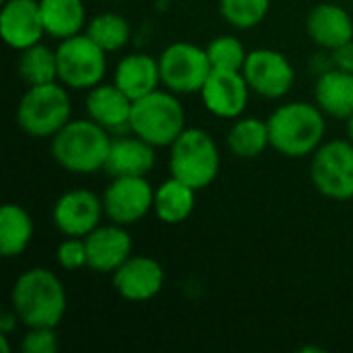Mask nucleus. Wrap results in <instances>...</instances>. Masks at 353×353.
I'll use <instances>...</instances> for the list:
<instances>
[{"label": "nucleus", "instance_id": "nucleus-11", "mask_svg": "<svg viewBox=\"0 0 353 353\" xmlns=\"http://www.w3.org/2000/svg\"><path fill=\"white\" fill-rule=\"evenodd\" d=\"M242 74L246 77L250 91L265 99L285 97L296 83L294 64L283 52L273 48L250 50Z\"/></svg>", "mask_w": 353, "mask_h": 353}, {"label": "nucleus", "instance_id": "nucleus-3", "mask_svg": "<svg viewBox=\"0 0 353 353\" xmlns=\"http://www.w3.org/2000/svg\"><path fill=\"white\" fill-rule=\"evenodd\" d=\"M110 147L112 132L91 118H70L50 139L54 161L70 174H95L103 170Z\"/></svg>", "mask_w": 353, "mask_h": 353}, {"label": "nucleus", "instance_id": "nucleus-16", "mask_svg": "<svg viewBox=\"0 0 353 353\" xmlns=\"http://www.w3.org/2000/svg\"><path fill=\"white\" fill-rule=\"evenodd\" d=\"M87 267L95 273H114L132 256V238L124 225L101 223L85 236Z\"/></svg>", "mask_w": 353, "mask_h": 353}, {"label": "nucleus", "instance_id": "nucleus-17", "mask_svg": "<svg viewBox=\"0 0 353 353\" xmlns=\"http://www.w3.org/2000/svg\"><path fill=\"white\" fill-rule=\"evenodd\" d=\"M132 99L116 83H99L87 91L85 110L87 118L103 126L108 132L130 130Z\"/></svg>", "mask_w": 353, "mask_h": 353}, {"label": "nucleus", "instance_id": "nucleus-32", "mask_svg": "<svg viewBox=\"0 0 353 353\" xmlns=\"http://www.w3.org/2000/svg\"><path fill=\"white\" fill-rule=\"evenodd\" d=\"M331 60H333V68L345 70V72H353V39L331 50Z\"/></svg>", "mask_w": 353, "mask_h": 353}, {"label": "nucleus", "instance_id": "nucleus-28", "mask_svg": "<svg viewBox=\"0 0 353 353\" xmlns=\"http://www.w3.org/2000/svg\"><path fill=\"white\" fill-rule=\"evenodd\" d=\"M271 10V0H219V12L228 25L240 31L259 27Z\"/></svg>", "mask_w": 353, "mask_h": 353}, {"label": "nucleus", "instance_id": "nucleus-33", "mask_svg": "<svg viewBox=\"0 0 353 353\" xmlns=\"http://www.w3.org/2000/svg\"><path fill=\"white\" fill-rule=\"evenodd\" d=\"M19 316H17V312L10 308V310H6V312H2V316H0V333H6V335H10L17 327H19Z\"/></svg>", "mask_w": 353, "mask_h": 353}, {"label": "nucleus", "instance_id": "nucleus-9", "mask_svg": "<svg viewBox=\"0 0 353 353\" xmlns=\"http://www.w3.org/2000/svg\"><path fill=\"white\" fill-rule=\"evenodd\" d=\"M310 180L316 192L333 201L353 199V143L350 139L325 141L310 163Z\"/></svg>", "mask_w": 353, "mask_h": 353}, {"label": "nucleus", "instance_id": "nucleus-30", "mask_svg": "<svg viewBox=\"0 0 353 353\" xmlns=\"http://www.w3.org/2000/svg\"><path fill=\"white\" fill-rule=\"evenodd\" d=\"M56 261H58L60 269H64V271H79V269L87 267L85 238L64 236V240L56 248Z\"/></svg>", "mask_w": 353, "mask_h": 353}, {"label": "nucleus", "instance_id": "nucleus-13", "mask_svg": "<svg viewBox=\"0 0 353 353\" xmlns=\"http://www.w3.org/2000/svg\"><path fill=\"white\" fill-rule=\"evenodd\" d=\"M250 93V85L242 70L213 68L201 89V99L209 114L223 120H236L246 112Z\"/></svg>", "mask_w": 353, "mask_h": 353}, {"label": "nucleus", "instance_id": "nucleus-10", "mask_svg": "<svg viewBox=\"0 0 353 353\" xmlns=\"http://www.w3.org/2000/svg\"><path fill=\"white\" fill-rule=\"evenodd\" d=\"M155 188L147 176H116L105 186L101 201L105 217L118 225H134L153 211Z\"/></svg>", "mask_w": 353, "mask_h": 353}, {"label": "nucleus", "instance_id": "nucleus-22", "mask_svg": "<svg viewBox=\"0 0 353 353\" xmlns=\"http://www.w3.org/2000/svg\"><path fill=\"white\" fill-rule=\"evenodd\" d=\"M196 192L190 184L170 176L155 188L153 199V213L165 225H180L184 223L196 205Z\"/></svg>", "mask_w": 353, "mask_h": 353}, {"label": "nucleus", "instance_id": "nucleus-2", "mask_svg": "<svg viewBox=\"0 0 353 353\" xmlns=\"http://www.w3.org/2000/svg\"><path fill=\"white\" fill-rule=\"evenodd\" d=\"M271 149L290 159L312 155L327 134V114L310 101H290L267 118Z\"/></svg>", "mask_w": 353, "mask_h": 353}, {"label": "nucleus", "instance_id": "nucleus-25", "mask_svg": "<svg viewBox=\"0 0 353 353\" xmlns=\"http://www.w3.org/2000/svg\"><path fill=\"white\" fill-rule=\"evenodd\" d=\"M33 240V219L21 205L6 203L0 209V254L4 259L21 256Z\"/></svg>", "mask_w": 353, "mask_h": 353}, {"label": "nucleus", "instance_id": "nucleus-24", "mask_svg": "<svg viewBox=\"0 0 353 353\" xmlns=\"http://www.w3.org/2000/svg\"><path fill=\"white\" fill-rule=\"evenodd\" d=\"M225 143L238 159H254L271 147L269 124L256 116H240L228 130Z\"/></svg>", "mask_w": 353, "mask_h": 353}, {"label": "nucleus", "instance_id": "nucleus-35", "mask_svg": "<svg viewBox=\"0 0 353 353\" xmlns=\"http://www.w3.org/2000/svg\"><path fill=\"white\" fill-rule=\"evenodd\" d=\"M347 139L353 143V114L347 118Z\"/></svg>", "mask_w": 353, "mask_h": 353}, {"label": "nucleus", "instance_id": "nucleus-21", "mask_svg": "<svg viewBox=\"0 0 353 353\" xmlns=\"http://www.w3.org/2000/svg\"><path fill=\"white\" fill-rule=\"evenodd\" d=\"M314 103L331 118L347 120L353 114V72L329 68L314 83Z\"/></svg>", "mask_w": 353, "mask_h": 353}, {"label": "nucleus", "instance_id": "nucleus-5", "mask_svg": "<svg viewBox=\"0 0 353 353\" xmlns=\"http://www.w3.org/2000/svg\"><path fill=\"white\" fill-rule=\"evenodd\" d=\"M72 114L68 87L60 81L29 87L17 105L19 128L33 139H52Z\"/></svg>", "mask_w": 353, "mask_h": 353}, {"label": "nucleus", "instance_id": "nucleus-18", "mask_svg": "<svg viewBox=\"0 0 353 353\" xmlns=\"http://www.w3.org/2000/svg\"><path fill=\"white\" fill-rule=\"evenodd\" d=\"M306 33L314 46L331 52L353 39V17L335 2H321L306 17Z\"/></svg>", "mask_w": 353, "mask_h": 353}, {"label": "nucleus", "instance_id": "nucleus-26", "mask_svg": "<svg viewBox=\"0 0 353 353\" xmlns=\"http://www.w3.org/2000/svg\"><path fill=\"white\" fill-rule=\"evenodd\" d=\"M17 72L23 79L27 87L33 85H46L58 81V58L56 50H50L41 41L21 50L19 62H17Z\"/></svg>", "mask_w": 353, "mask_h": 353}, {"label": "nucleus", "instance_id": "nucleus-36", "mask_svg": "<svg viewBox=\"0 0 353 353\" xmlns=\"http://www.w3.org/2000/svg\"><path fill=\"white\" fill-rule=\"evenodd\" d=\"M2 2H6V0H2Z\"/></svg>", "mask_w": 353, "mask_h": 353}, {"label": "nucleus", "instance_id": "nucleus-27", "mask_svg": "<svg viewBox=\"0 0 353 353\" xmlns=\"http://www.w3.org/2000/svg\"><path fill=\"white\" fill-rule=\"evenodd\" d=\"M85 33L110 54L122 50L130 41V23L120 12H101L87 23Z\"/></svg>", "mask_w": 353, "mask_h": 353}, {"label": "nucleus", "instance_id": "nucleus-31", "mask_svg": "<svg viewBox=\"0 0 353 353\" xmlns=\"http://www.w3.org/2000/svg\"><path fill=\"white\" fill-rule=\"evenodd\" d=\"M23 353H56L58 335L54 327H29L21 339Z\"/></svg>", "mask_w": 353, "mask_h": 353}, {"label": "nucleus", "instance_id": "nucleus-29", "mask_svg": "<svg viewBox=\"0 0 353 353\" xmlns=\"http://www.w3.org/2000/svg\"><path fill=\"white\" fill-rule=\"evenodd\" d=\"M211 66L217 70H242L248 58L244 43L236 35H217L205 48Z\"/></svg>", "mask_w": 353, "mask_h": 353}, {"label": "nucleus", "instance_id": "nucleus-1", "mask_svg": "<svg viewBox=\"0 0 353 353\" xmlns=\"http://www.w3.org/2000/svg\"><path fill=\"white\" fill-rule=\"evenodd\" d=\"M10 308L27 329H56L66 314V290L54 271L33 267L17 277L10 290Z\"/></svg>", "mask_w": 353, "mask_h": 353}, {"label": "nucleus", "instance_id": "nucleus-14", "mask_svg": "<svg viewBox=\"0 0 353 353\" xmlns=\"http://www.w3.org/2000/svg\"><path fill=\"white\" fill-rule=\"evenodd\" d=\"M165 283V271L159 261L151 256L132 254L112 273V285L122 300L149 302Z\"/></svg>", "mask_w": 353, "mask_h": 353}, {"label": "nucleus", "instance_id": "nucleus-15", "mask_svg": "<svg viewBox=\"0 0 353 353\" xmlns=\"http://www.w3.org/2000/svg\"><path fill=\"white\" fill-rule=\"evenodd\" d=\"M0 35L17 52L39 43L46 35L39 0H6L0 10Z\"/></svg>", "mask_w": 353, "mask_h": 353}, {"label": "nucleus", "instance_id": "nucleus-19", "mask_svg": "<svg viewBox=\"0 0 353 353\" xmlns=\"http://www.w3.org/2000/svg\"><path fill=\"white\" fill-rule=\"evenodd\" d=\"M155 149L157 147L149 145L147 141H143L137 134L116 137V139H112V147H110L103 170L112 178H116V176H147L157 163Z\"/></svg>", "mask_w": 353, "mask_h": 353}, {"label": "nucleus", "instance_id": "nucleus-7", "mask_svg": "<svg viewBox=\"0 0 353 353\" xmlns=\"http://www.w3.org/2000/svg\"><path fill=\"white\" fill-rule=\"evenodd\" d=\"M58 81L68 89L83 91L99 85L108 72V52L97 46L85 31L60 39L56 48Z\"/></svg>", "mask_w": 353, "mask_h": 353}, {"label": "nucleus", "instance_id": "nucleus-23", "mask_svg": "<svg viewBox=\"0 0 353 353\" xmlns=\"http://www.w3.org/2000/svg\"><path fill=\"white\" fill-rule=\"evenodd\" d=\"M46 35L66 39L83 33L87 27V8L83 0H39Z\"/></svg>", "mask_w": 353, "mask_h": 353}, {"label": "nucleus", "instance_id": "nucleus-4", "mask_svg": "<svg viewBox=\"0 0 353 353\" xmlns=\"http://www.w3.org/2000/svg\"><path fill=\"white\" fill-rule=\"evenodd\" d=\"M186 128V110L180 95L155 89L149 95L134 99L130 114V132L153 147H170Z\"/></svg>", "mask_w": 353, "mask_h": 353}, {"label": "nucleus", "instance_id": "nucleus-6", "mask_svg": "<svg viewBox=\"0 0 353 353\" xmlns=\"http://www.w3.org/2000/svg\"><path fill=\"white\" fill-rule=\"evenodd\" d=\"M221 168V155L215 139L203 128H184L170 145V172L174 178L203 190L215 182Z\"/></svg>", "mask_w": 353, "mask_h": 353}, {"label": "nucleus", "instance_id": "nucleus-20", "mask_svg": "<svg viewBox=\"0 0 353 353\" xmlns=\"http://www.w3.org/2000/svg\"><path fill=\"white\" fill-rule=\"evenodd\" d=\"M114 83L132 101L141 99L161 87L159 60L145 52H132L116 64Z\"/></svg>", "mask_w": 353, "mask_h": 353}, {"label": "nucleus", "instance_id": "nucleus-8", "mask_svg": "<svg viewBox=\"0 0 353 353\" xmlns=\"http://www.w3.org/2000/svg\"><path fill=\"white\" fill-rule=\"evenodd\" d=\"M161 87L176 95L201 93L213 66L205 48L190 41H174L159 54Z\"/></svg>", "mask_w": 353, "mask_h": 353}, {"label": "nucleus", "instance_id": "nucleus-34", "mask_svg": "<svg viewBox=\"0 0 353 353\" xmlns=\"http://www.w3.org/2000/svg\"><path fill=\"white\" fill-rule=\"evenodd\" d=\"M0 345H2V353H10V347H8V335H6V333H0Z\"/></svg>", "mask_w": 353, "mask_h": 353}, {"label": "nucleus", "instance_id": "nucleus-12", "mask_svg": "<svg viewBox=\"0 0 353 353\" xmlns=\"http://www.w3.org/2000/svg\"><path fill=\"white\" fill-rule=\"evenodd\" d=\"M105 217L103 201L89 188H72L58 196L52 207V221L62 236L85 238Z\"/></svg>", "mask_w": 353, "mask_h": 353}]
</instances>
